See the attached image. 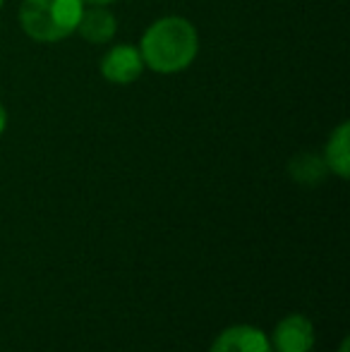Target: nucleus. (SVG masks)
I'll use <instances>...</instances> for the list:
<instances>
[{"instance_id": "nucleus-1", "label": "nucleus", "mask_w": 350, "mask_h": 352, "mask_svg": "<svg viewBox=\"0 0 350 352\" xmlns=\"http://www.w3.org/2000/svg\"><path fill=\"white\" fill-rule=\"evenodd\" d=\"M140 53L144 67L161 74H173L195 63L199 53V34L190 19L161 17L144 32L140 41Z\"/></svg>"}, {"instance_id": "nucleus-2", "label": "nucleus", "mask_w": 350, "mask_h": 352, "mask_svg": "<svg viewBox=\"0 0 350 352\" xmlns=\"http://www.w3.org/2000/svg\"><path fill=\"white\" fill-rule=\"evenodd\" d=\"M85 0H22L19 27L32 41L58 43L77 32Z\"/></svg>"}, {"instance_id": "nucleus-3", "label": "nucleus", "mask_w": 350, "mask_h": 352, "mask_svg": "<svg viewBox=\"0 0 350 352\" xmlns=\"http://www.w3.org/2000/svg\"><path fill=\"white\" fill-rule=\"evenodd\" d=\"M269 340L274 352H312L314 326L305 314H288L274 326Z\"/></svg>"}, {"instance_id": "nucleus-4", "label": "nucleus", "mask_w": 350, "mask_h": 352, "mask_svg": "<svg viewBox=\"0 0 350 352\" xmlns=\"http://www.w3.org/2000/svg\"><path fill=\"white\" fill-rule=\"evenodd\" d=\"M144 72V60L137 46L120 43L101 58V74L111 84H132Z\"/></svg>"}, {"instance_id": "nucleus-5", "label": "nucleus", "mask_w": 350, "mask_h": 352, "mask_svg": "<svg viewBox=\"0 0 350 352\" xmlns=\"http://www.w3.org/2000/svg\"><path fill=\"white\" fill-rule=\"evenodd\" d=\"M209 352H274V348L262 329L250 324H235L216 336Z\"/></svg>"}, {"instance_id": "nucleus-6", "label": "nucleus", "mask_w": 350, "mask_h": 352, "mask_svg": "<svg viewBox=\"0 0 350 352\" xmlns=\"http://www.w3.org/2000/svg\"><path fill=\"white\" fill-rule=\"evenodd\" d=\"M77 32L89 43H108L118 32L116 14L106 10V5H91L89 10L85 8L80 24H77Z\"/></svg>"}, {"instance_id": "nucleus-7", "label": "nucleus", "mask_w": 350, "mask_h": 352, "mask_svg": "<svg viewBox=\"0 0 350 352\" xmlns=\"http://www.w3.org/2000/svg\"><path fill=\"white\" fill-rule=\"evenodd\" d=\"M324 163L331 173H336L338 177L350 175V127L348 122H341L336 130L331 132L324 148Z\"/></svg>"}, {"instance_id": "nucleus-8", "label": "nucleus", "mask_w": 350, "mask_h": 352, "mask_svg": "<svg viewBox=\"0 0 350 352\" xmlns=\"http://www.w3.org/2000/svg\"><path fill=\"white\" fill-rule=\"evenodd\" d=\"M327 170L329 168H327V163H324V158L312 156V153H300L298 158L290 161V175L298 182H303V185H314V182H319Z\"/></svg>"}, {"instance_id": "nucleus-9", "label": "nucleus", "mask_w": 350, "mask_h": 352, "mask_svg": "<svg viewBox=\"0 0 350 352\" xmlns=\"http://www.w3.org/2000/svg\"><path fill=\"white\" fill-rule=\"evenodd\" d=\"M5 127H8V111H5V106L0 103V135L5 132Z\"/></svg>"}, {"instance_id": "nucleus-10", "label": "nucleus", "mask_w": 350, "mask_h": 352, "mask_svg": "<svg viewBox=\"0 0 350 352\" xmlns=\"http://www.w3.org/2000/svg\"><path fill=\"white\" fill-rule=\"evenodd\" d=\"M85 3H89V5H111V3H116V0H85Z\"/></svg>"}, {"instance_id": "nucleus-11", "label": "nucleus", "mask_w": 350, "mask_h": 352, "mask_svg": "<svg viewBox=\"0 0 350 352\" xmlns=\"http://www.w3.org/2000/svg\"><path fill=\"white\" fill-rule=\"evenodd\" d=\"M346 345H348V343H343V345H341V352H346Z\"/></svg>"}, {"instance_id": "nucleus-12", "label": "nucleus", "mask_w": 350, "mask_h": 352, "mask_svg": "<svg viewBox=\"0 0 350 352\" xmlns=\"http://www.w3.org/2000/svg\"><path fill=\"white\" fill-rule=\"evenodd\" d=\"M3 3H5V0H0V8H3Z\"/></svg>"}]
</instances>
